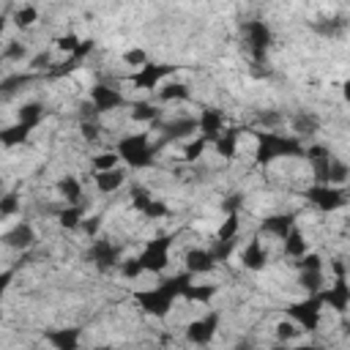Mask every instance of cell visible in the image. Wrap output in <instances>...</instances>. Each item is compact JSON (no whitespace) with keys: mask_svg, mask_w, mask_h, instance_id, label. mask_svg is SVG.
Returning <instances> with one entry per match:
<instances>
[{"mask_svg":"<svg viewBox=\"0 0 350 350\" xmlns=\"http://www.w3.org/2000/svg\"><path fill=\"white\" fill-rule=\"evenodd\" d=\"M191 282H194V276H191V273H186V271H180V273H175V276L161 279L156 287L137 290L131 298H134V304H137L145 314L164 320V317L172 312V304L183 295V290H186Z\"/></svg>","mask_w":350,"mask_h":350,"instance_id":"1","label":"cell"},{"mask_svg":"<svg viewBox=\"0 0 350 350\" xmlns=\"http://www.w3.org/2000/svg\"><path fill=\"white\" fill-rule=\"evenodd\" d=\"M254 164L268 167L276 159H298L304 156V142L290 134H279L271 129H254Z\"/></svg>","mask_w":350,"mask_h":350,"instance_id":"2","label":"cell"},{"mask_svg":"<svg viewBox=\"0 0 350 350\" xmlns=\"http://www.w3.org/2000/svg\"><path fill=\"white\" fill-rule=\"evenodd\" d=\"M156 145H150V134L148 131H137V134H123L115 142V153L118 159L131 167V170H148L156 161Z\"/></svg>","mask_w":350,"mask_h":350,"instance_id":"3","label":"cell"},{"mask_svg":"<svg viewBox=\"0 0 350 350\" xmlns=\"http://www.w3.org/2000/svg\"><path fill=\"white\" fill-rule=\"evenodd\" d=\"M320 312H323V301L320 295H306L301 301H293L290 306H284L287 320H293L298 325V331H317L320 325Z\"/></svg>","mask_w":350,"mask_h":350,"instance_id":"4","label":"cell"},{"mask_svg":"<svg viewBox=\"0 0 350 350\" xmlns=\"http://www.w3.org/2000/svg\"><path fill=\"white\" fill-rule=\"evenodd\" d=\"M170 249H172V235H159L150 238L142 249V254L137 257L145 273H161L170 265Z\"/></svg>","mask_w":350,"mask_h":350,"instance_id":"5","label":"cell"},{"mask_svg":"<svg viewBox=\"0 0 350 350\" xmlns=\"http://www.w3.org/2000/svg\"><path fill=\"white\" fill-rule=\"evenodd\" d=\"M304 197H306V202H312V205H314L317 211H323V213H331V211L347 205V189H345V186L312 183V186H306Z\"/></svg>","mask_w":350,"mask_h":350,"instance_id":"6","label":"cell"},{"mask_svg":"<svg viewBox=\"0 0 350 350\" xmlns=\"http://www.w3.org/2000/svg\"><path fill=\"white\" fill-rule=\"evenodd\" d=\"M180 66H175V63H145L142 68H137L131 77H129V82L134 85V88H139V90H153V88H159L167 77H172L175 71H178Z\"/></svg>","mask_w":350,"mask_h":350,"instance_id":"7","label":"cell"},{"mask_svg":"<svg viewBox=\"0 0 350 350\" xmlns=\"http://www.w3.org/2000/svg\"><path fill=\"white\" fill-rule=\"evenodd\" d=\"M312 164V172H314V183H323V186H342L345 178H347V164L342 159H336L334 153L323 156V159H314L309 161Z\"/></svg>","mask_w":350,"mask_h":350,"instance_id":"8","label":"cell"},{"mask_svg":"<svg viewBox=\"0 0 350 350\" xmlns=\"http://www.w3.org/2000/svg\"><path fill=\"white\" fill-rule=\"evenodd\" d=\"M85 260H88L96 271L109 273V271H112V268H118V262H120V249H118L112 241L93 238V241H90V246H88V252H85Z\"/></svg>","mask_w":350,"mask_h":350,"instance_id":"9","label":"cell"},{"mask_svg":"<svg viewBox=\"0 0 350 350\" xmlns=\"http://www.w3.org/2000/svg\"><path fill=\"white\" fill-rule=\"evenodd\" d=\"M126 96L120 93V88L115 85H107V82H96L90 88V107L96 109V115H104V112H115L120 107H126Z\"/></svg>","mask_w":350,"mask_h":350,"instance_id":"10","label":"cell"},{"mask_svg":"<svg viewBox=\"0 0 350 350\" xmlns=\"http://www.w3.org/2000/svg\"><path fill=\"white\" fill-rule=\"evenodd\" d=\"M243 33H246V44L252 49V57L260 63L265 57V52L271 49L273 44V33H271V25L262 22V19H252L243 25Z\"/></svg>","mask_w":350,"mask_h":350,"instance_id":"11","label":"cell"},{"mask_svg":"<svg viewBox=\"0 0 350 350\" xmlns=\"http://www.w3.org/2000/svg\"><path fill=\"white\" fill-rule=\"evenodd\" d=\"M219 320H221L219 309H211V312H205L202 317H197V320H191V323L186 325V339H189L191 345H197V347H205V345H211V339L216 336Z\"/></svg>","mask_w":350,"mask_h":350,"instance_id":"12","label":"cell"},{"mask_svg":"<svg viewBox=\"0 0 350 350\" xmlns=\"http://www.w3.org/2000/svg\"><path fill=\"white\" fill-rule=\"evenodd\" d=\"M317 295H320L323 306L328 304L334 312L345 314V312H347V306H350V284H347V273H339V276L334 279V284L323 287Z\"/></svg>","mask_w":350,"mask_h":350,"instance_id":"13","label":"cell"},{"mask_svg":"<svg viewBox=\"0 0 350 350\" xmlns=\"http://www.w3.org/2000/svg\"><path fill=\"white\" fill-rule=\"evenodd\" d=\"M153 129L161 131L164 142H172V139H186L197 131V118L194 115H180L175 120H156Z\"/></svg>","mask_w":350,"mask_h":350,"instance_id":"14","label":"cell"},{"mask_svg":"<svg viewBox=\"0 0 350 350\" xmlns=\"http://www.w3.org/2000/svg\"><path fill=\"white\" fill-rule=\"evenodd\" d=\"M197 131H200V137H202L208 145H213L216 137L224 131V112L216 109V107H205V109L197 115Z\"/></svg>","mask_w":350,"mask_h":350,"instance_id":"15","label":"cell"},{"mask_svg":"<svg viewBox=\"0 0 350 350\" xmlns=\"http://www.w3.org/2000/svg\"><path fill=\"white\" fill-rule=\"evenodd\" d=\"M44 339L49 342L52 350H79L82 342V331L74 325H63V328H49L44 331Z\"/></svg>","mask_w":350,"mask_h":350,"instance_id":"16","label":"cell"},{"mask_svg":"<svg viewBox=\"0 0 350 350\" xmlns=\"http://www.w3.org/2000/svg\"><path fill=\"white\" fill-rule=\"evenodd\" d=\"M241 265H243L246 271H254V273L268 265V249L262 246V241H260L257 235L246 241V246H243V252H241Z\"/></svg>","mask_w":350,"mask_h":350,"instance_id":"17","label":"cell"},{"mask_svg":"<svg viewBox=\"0 0 350 350\" xmlns=\"http://www.w3.org/2000/svg\"><path fill=\"white\" fill-rule=\"evenodd\" d=\"M3 243H5L8 249L27 252V249L36 243V230H33V224H30V221H19V224H14V227L3 235Z\"/></svg>","mask_w":350,"mask_h":350,"instance_id":"18","label":"cell"},{"mask_svg":"<svg viewBox=\"0 0 350 350\" xmlns=\"http://www.w3.org/2000/svg\"><path fill=\"white\" fill-rule=\"evenodd\" d=\"M216 268V260L208 249H189L183 254V271L191 273V276H200V273H211Z\"/></svg>","mask_w":350,"mask_h":350,"instance_id":"19","label":"cell"},{"mask_svg":"<svg viewBox=\"0 0 350 350\" xmlns=\"http://www.w3.org/2000/svg\"><path fill=\"white\" fill-rule=\"evenodd\" d=\"M295 227V213H271L262 219L260 230L268 232V235H276L279 241H284V235Z\"/></svg>","mask_w":350,"mask_h":350,"instance_id":"20","label":"cell"},{"mask_svg":"<svg viewBox=\"0 0 350 350\" xmlns=\"http://www.w3.org/2000/svg\"><path fill=\"white\" fill-rule=\"evenodd\" d=\"M93 180H96L98 194H115L126 183V170L115 167V170H107V172H93Z\"/></svg>","mask_w":350,"mask_h":350,"instance_id":"21","label":"cell"},{"mask_svg":"<svg viewBox=\"0 0 350 350\" xmlns=\"http://www.w3.org/2000/svg\"><path fill=\"white\" fill-rule=\"evenodd\" d=\"M238 139H241V129H224V131L216 137L213 148H216V153H219L221 159L232 161V159L238 156Z\"/></svg>","mask_w":350,"mask_h":350,"instance_id":"22","label":"cell"},{"mask_svg":"<svg viewBox=\"0 0 350 350\" xmlns=\"http://www.w3.org/2000/svg\"><path fill=\"white\" fill-rule=\"evenodd\" d=\"M290 126H293V131L298 134V139H301V137H312V134L320 131V118H317L314 112H309V109H301V112L293 115Z\"/></svg>","mask_w":350,"mask_h":350,"instance_id":"23","label":"cell"},{"mask_svg":"<svg viewBox=\"0 0 350 350\" xmlns=\"http://www.w3.org/2000/svg\"><path fill=\"white\" fill-rule=\"evenodd\" d=\"M156 98L159 101H189L191 98V88L186 82H161L159 90H156Z\"/></svg>","mask_w":350,"mask_h":350,"instance_id":"24","label":"cell"},{"mask_svg":"<svg viewBox=\"0 0 350 350\" xmlns=\"http://www.w3.org/2000/svg\"><path fill=\"white\" fill-rule=\"evenodd\" d=\"M282 252H284V257H293V260H298V257H304V254L309 252V243H306V238H304V232H301L298 227H293V230L284 235Z\"/></svg>","mask_w":350,"mask_h":350,"instance_id":"25","label":"cell"},{"mask_svg":"<svg viewBox=\"0 0 350 350\" xmlns=\"http://www.w3.org/2000/svg\"><path fill=\"white\" fill-rule=\"evenodd\" d=\"M57 194L66 200V205H77V202H85L82 200V183L77 175H63L57 180Z\"/></svg>","mask_w":350,"mask_h":350,"instance_id":"26","label":"cell"},{"mask_svg":"<svg viewBox=\"0 0 350 350\" xmlns=\"http://www.w3.org/2000/svg\"><path fill=\"white\" fill-rule=\"evenodd\" d=\"M30 126H25V123H11V126H5V129H0V145L3 148H16V145H25L27 142V137H30Z\"/></svg>","mask_w":350,"mask_h":350,"instance_id":"27","label":"cell"},{"mask_svg":"<svg viewBox=\"0 0 350 350\" xmlns=\"http://www.w3.org/2000/svg\"><path fill=\"white\" fill-rule=\"evenodd\" d=\"M161 115H164V109L159 107V104H153V101H134L131 104V120H139V123H156V120H161Z\"/></svg>","mask_w":350,"mask_h":350,"instance_id":"28","label":"cell"},{"mask_svg":"<svg viewBox=\"0 0 350 350\" xmlns=\"http://www.w3.org/2000/svg\"><path fill=\"white\" fill-rule=\"evenodd\" d=\"M44 120V104L41 101H27L16 109V123H25L30 129H36Z\"/></svg>","mask_w":350,"mask_h":350,"instance_id":"29","label":"cell"},{"mask_svg":"<svg viewBox=\"0 0 350 350\" xmlns=\"http://www.w3.org/2000/svg\"><path fill=\"white\" fill-rule=\"evenodd\" d=\"M85 202H77V205H66L60 213H57V221H60V227L63 230H77L79 224H82V219H85Z\"/></svg>","mask_w":350,"mask_h":350,"instance_id":"30","label":"cell"},{"mask_svg":"<svg viewBox=\"0 0 350 350\" xmlns=\"http://www.w3.org/2000/svg\"><path fill=\"white\" fill-rule=\"evenodd\" d=\"M30 82H36V74H30V71L27 74H22V71L19 74H8V77L0 79V93L3 96H11L16 90H25Z\"/></svg>","mask_w":350,"mask_h":350,"instance_id":"31","label":"cell"},{"mask_svg":"<svg viewBox=\"0 0 350 350\" xmlns=\"http://www.w3.org/2000/svg\"><path fill=\"white\" fill-rule=\"evenodd\" d=\"M241 232V213H227L216 230V241H238Z\"/></svg>","mask_w":350,"mask_h":350,"instance_id":"32","label":"cell"},{"mask_svg":"<svg viewBox=\"0 0 350 350\" xmlns=\"http://www.w3.org/2000/svg\"><path fill=\"white\" fill-rule=\"evenodd\" d=\"M298 284H301L309 295H317V293L325 287V273H323V271H298Z\"/></svg>","mask_w":350,"mask_h":350,"instance_id":"33","label":"cell"},{"mask_svg":"<svg viewBox=\"0 0 350 350\" xmlns=\"http://www.w3.org/2000/svg\"><path fill=\"white\" fill-rule=\"evenodd\" d=\"M216 295V284H189L186 290H183V301H197V304H208L211 298Z\"/></svg>","mask_w":350,"mask_h":350,"instance_id":"34","label":"cell"},{"mask_svg":"<svg viewBox=\"0 0 350 350\" xmlns=\"http://www.w3.org/2000/svg\"><path fill=\"white\" fill-rule=\"evenodd\" d=\"M120 167V159L115 150H104V153H96L93 156V172H107V170H115Z\"/></svg>","mask_w":350,"mask_h":350,"instance_id":"35","label":"cell"},{"mask_svg":"<svg viewBox=\"0 0 350 350\" xmlns=\"http://www.w3.org/2000/svg\"><path fill=\"white\" fill-rule=\"evenodd\" d=\"M33 22H38V8L36 5H19L14 11V25L16 27H30Z\"/></svg>","mask_w":350,"mask_h":350,"instance_id":"36","label":"cell"},{"mask_svg":"<svg viewBox=\"0 0 350 350\" xmlns=\"http://www.w3.org/2000/svg\"><path fill=\"white\" fill-rule=\"evenodd\" d=\"M205 148H208V142H205L202 137H197V139L186 142V148H183V161H186V164L200 161V159H202V153H205Z\"/></svg>","mask_w":350,"mask_h":350,"instance_id":"37","label":"cell"},{"mask_svg":"<svg viewBox=\"0 0 350 350\" xmlns=\"http://www.w3.org/2000/svg\"><path fill=\"white\" fill-rule=\"evenodd\" d=\"M22 208V200H19V191H8L0 197V216H16Z\"/></svg>","mask_w":350,"mask_h":350,"instance_id":"38","label":"cell"},{"mask_svg":"<svg viewBox=\"0 0 350 350\" xmlns=\"http://www.w3.org/2000/svg\"><path fill=\"white\" fill-rule=\"evenodd\" d=\"M273 328H276L273 334H276L279 345H287L290 339H295V336H298V325H295L293 320H279V323H276Z\"/></svg>","mask_w":350,"mask_h":350,"instance_id":"39","label":"cell"},{"mask_svg":"<svg viewBox=\"0 0 350 350\" xmlns=\"http://www.w3.org/2000/svg\"><path fill=\"white\" fill-rule=\"evenodd\" d=\"M150 200H153V194L145 189V186H131V208L134 211H145L148 205H150Z\"/></svg>","mask_w":350,"mask_h":350,"instance_id":"40","label":"cell"},{"mask_svg":"<svg viewBox=\"0 0 350 350\" xmlns=\"http://www.w3.org/2000/svg\"><path fill=\"white\" fill-rule=\"evenodd\" d=\"M295 268L298 271H323V257L317 252H306L304 257L295 260Z\"/></svg>","mask_w":350,"mask_h":350,"instance_id":"41","label":"cell"},{"mask_svg":"<svg viewBox=\"0 0 350 350\" xmlns=\"http://www.w3.org/2000/svg\"><path fill=\"white\" fill-rule=\"evenodd\" d=\"M118 268H120V273H123L126 279H137V276H142V273H145L137 257H126V260H120V262H118Z\"/></svg>","mask_w":350,"mask_h":350,"instance_id":"42","label":"cell"},{"mask_svg":"<svg viewBox=\"0 0 350 350\" xmlns=\"http://www.w3.org/2000/svg\"><path fill=\"white\" fill-rule=\"evenodd\" d=\"M167 213H170L167 202H161V200H156V197H153V200H150V205L142 211V216H145V219H164Z\"/></svg>","mask_w":350,"mask_h":350,"instance_id":"43","label":"cell"},{"mask_svg":"<svg viewBox=\"0 0 350 350\" xmlns=\"http://www.w3.org/2000/svg\"><path fill=\"white\" fill-rule=\"evenodd\" d=\"M123 63L142 68V66L148 63V55H145V49H126V52H123Z\"/></svg>","mask_w":350,"mask_h":350,"instance_id":"44","label":"cell"},{"mask_svg":"<svg viewBox=\"0 0 350 350\" xmlns=\"http://www.w3.org/2000/svg\"><path fill=\"white\" fill-rule=\"evenodd\" d=\"M79 41H82L79 36H74V33H66V36H60V38H57V49H60V52H68V55H74V49L79 46Z\"/></svg>","mask_w":350,"mask_h":350,"instance_id":"45","label":"cell"},{"mask_svg":"<svg viewBox=\"0 0 350 350\" xmlns=\"http://www.w3.org/2000/svg\"><path fill=\"white\" fill-rule=\"evenodd\" d=\"M27 55V49H25V44H19V41H11L5 49H3V60H22Z\"/></svg>","mask_w":350,"mask_h":350,"instance_id":"46","label":"cell"},{"mask_svg":"<svg viewBox=\"0 0 350 350\" xmlns=\"http://www.w3.org/2000/svg\"><path fill=\"white\" fill-rule=\"evenodd\" d=\"M79 131H82V137H85L88 142H93V139H98V131H101V129H98L96 120H82V123H79Z\"/></svg>","mask_w":350,"mask_h":350,"instance_id":"47","label":"cell"},{"mask_svg":"<svg viewBox=\"0 0 350 350\" xmlns=\"http://www.w3.org/2000/svg\"><path fill=\"white\" fill-rule=\"evenodd\" d=\"M241 205H243V194H227V200L221 202L224 213H241Z\"/></svg>","mask_w":350,"mask_h":350,"instance_id":"48","label":"cell"},{"mask_svg":"<svg viewBox=\"0 0 350 350\" xmlns=\"http://www.w3.org/2000/svg\"><path fill=\"white\" fill-rule=\"evenodd\" d=\"M98 227H101V216H90V219H82V224H79V230H82V232H88V238H96Z\"/></svg>","mask_w":350,"mask_h":350,"instance_id":"49","label":"cell"},{"mask_svg":"<svg viewBox=\"0 0 350 350\" xmlns=\"http://www.w3.org/2000/svg\"><path fill=\"white\" fill-rule=\"evenodd\" d=\"M342 27H345V22H339V19H328V25H314V30L323 33V36H334V33H339Z\"/></svg>","mask_w":350,"mask_h":350,"instance_id":"50","label":"cell"},{"mask_svg":"<svg viewBox=\"0 0 350 350\" xmlns=\"http://www.w3.org/2000/svg\"><path fill=\"white\" fill-rule=\"evenodd\" d=\"M14 276H16V268H5V271H0V298L5 295L8 284L14 282Z\"/></svg>","mask_w":350,"mask_h":350,"instance_id":"51","label":"cell"},{"mask_svg":"<svg viewBox=\"0 0 350 350\" xmlns=\"http://www.w3.org/2000/svg\"><path fill=\"white\" fill-rule=\"evenodd\" d=\"M257 120L262 123V129H268V126H276V123L282 120V115H279V112H260Z\"/></svg>","mask_w":350,"mask_h":350,"instance_id":"52","label":"cell"},{"mask_svg":"<svg viewBox=\"0 0 350 350\" xmlns=\"http://www.w3.org/2000/svg\"><path fill=\"white\" fill-rule=\"evenodd\" d=\"M49 66H52V63H49V55H46V52H44V55H36V57L30 60V68H33V71H41V68H49Z\"/></svg>","mask_w":350,"mask_h":350,"instance_id":"53","label":"cell"},{"mask_svg":"<svg viewBox=\"0 0 350 350\" xmlns=\"http://www.w3.org/2000/svg\"><path fill=\"white\" fill-rule=\"evenodd\" d=\"M290 350H320V345H312V342H306V345H298V347H290Z\"/></svg>","mask_w":350,"mask_h":350,"instance_id":"54","label":"cell"},{"mask_svg":"<svg viewBox=\"0 0 350 350\" xmlns=\"http://www.w3.org/2000/svg\"><path fill=\"white\" fill-rule=\"evenodd\" d=\"M5 22H8V19H5L3 14H0V38H3V30H5Z\"/></svg>","mask_w":350,"mask_h":350,"instance_id":"55","label":"cell"},{"mask_svg":"<svg viewBox=\"0 0 350 350\" xmlns=\"http://www.w3.org/2000/svg\"><path fill=\"white\" fill-rule=\"evenodd\" d=\"M93 350H115L112 345H98V347H93Z\"/></svg>","mask_w":350,"mask_h":350,"instance_id":"56","label":"cell"},{"mask_svg":"<svg viewBox=\"0 0 350 350\" xmlns=\"http://www.w3.org/2000/svg\"><path fill=\"white\" fill-rule=\"evenodd\" d=\"M271 350H290V347H287V345H273Z\"/></svg>","mask_w":350,"mask_h":350,"instance_id":"57","label":"cell"},{"mask_svg":"<svg viewBox=\"0 0 350 350\" xmlns=\"http://www.w3.org/2000/svg\"><path fill=\"white\" fill-rule=\"evenodd\" d=\"M238 350H254V347H246V345H241V347H238Z\"/></svg>","mask_w":350,"mask_h":350,"instance_id":"58","label":"cell"}]
</instances>
